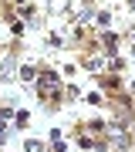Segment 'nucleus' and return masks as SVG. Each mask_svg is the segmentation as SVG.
I'll return each instance as SVG.
<instances>
[{"label":"nucleus","mask_w":135,"mask_h":152,"mask_svg":"<svg viewBox=\"0 0 135 152\" xmlns=\"http://www.w3.org/2000/svg\"><path fill=\"white\" fill-rule=\"evenodd\" d=\"M41 85H44V91H54V88H58V78H54V75H44Z\"/></svg>","instance_id":"nucleus-1"},{"label":"nucleus","mask_w":135,"mask_h":152,"mask_svg":"<svg viewBox=\"0 0 135 152\" xmlns=\"http://www.w3.org/2000/svg\"><path fill=\"white\" fill-rule=\"evenodd\" d=\"M132 4H135V0H132Z\"/></svg>","instance_id":"nucleus-3"},{"label":"nucleus","mask_w":135,"mask_h":152,"mask_svg":"<svg viewBox=\"0 0 135 152\" xmlns=\"http://www.w3.org/2000/svg\"><path fill=\"white\" fill-rule=\"evenodd\" d=\"M10 71H14V58H7V61H4V68H0V78H7Z\"/></svg>","instance_id":"nucleus-2"}]
</instances>
